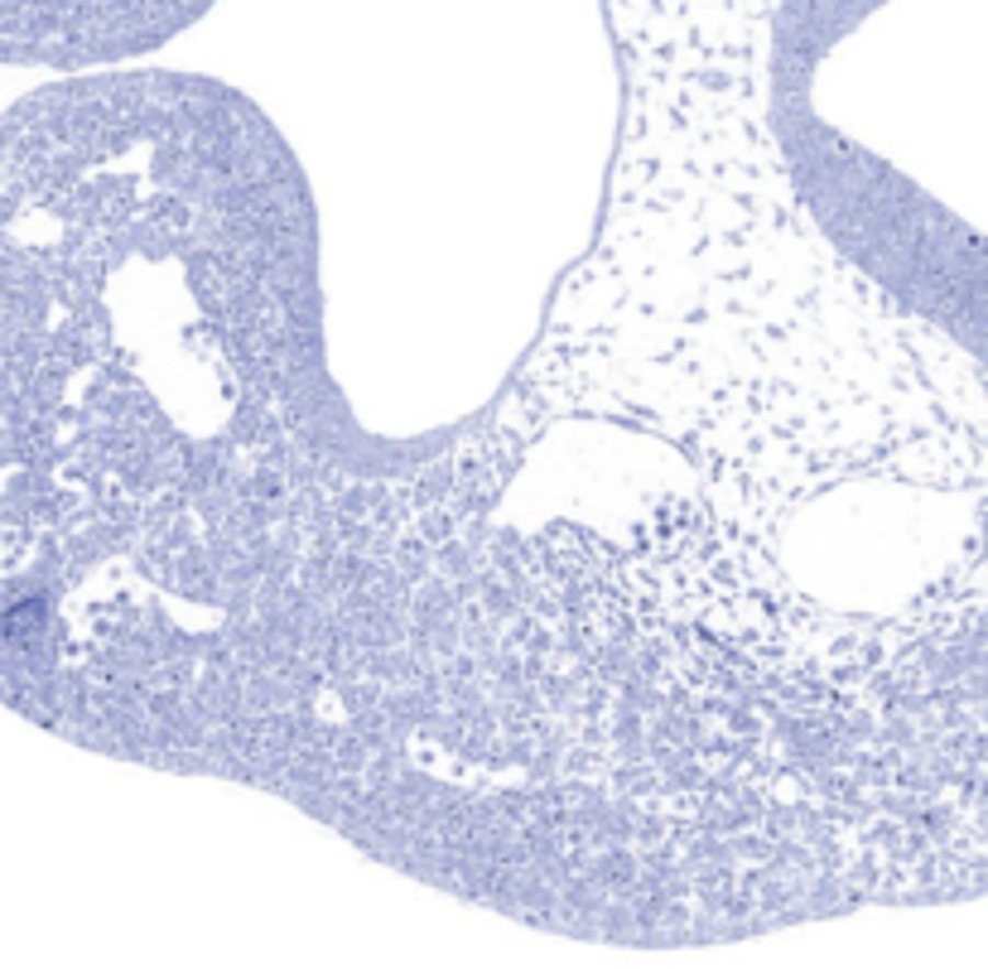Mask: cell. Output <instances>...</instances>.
<instances>
[{"label": "cell", "instance_id": "obj_1", "mask_svg": "<svg viewBox=\"0 0 988 969\" xmlns=\"http://www.w3.org/2000/svg\"><path fill=\"white\" fill-rule=\"evenodd\" d=\"M213 0H0V64L92 72L155 54Z\"/></svg>", "mask_w": 988, "mask_h": 969}]
</instances>
